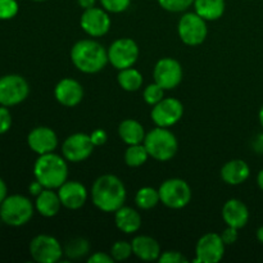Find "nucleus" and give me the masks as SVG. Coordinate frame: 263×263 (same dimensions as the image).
Here are the masks:
<instances>
[{
  "label": "nucleus",
  "mask_w": 263,
  "mask_h": 263,
  "mask_svg": "<svg viewBox=\"0 0 263 263\" xmlns=\"http://www.w3.org/2000/svg\"><path fill=\"white\" fill-rule=\"evenodd\" d=\"M91 200L102 212H116L125 204V185L115 175H103L92 184Z\"/></svg>",
  "instance_id": "obj_1"
},
{
  "label": "nucleus",
  "mask_w": 263,
  "mask_h": 263,
  "mask_svg": "<svg viewBox=\"0 0 263 263\" xmlns=\"http://www.w3.org/2000/svg\"><path fill=\"white\" fill-rule=\"evenodd\" d=\"M71 61L79 71L84 73H98L108 61V50L94 40H80L72 46Z\"/></svg>",
  "instance_id": "obj_2"
},
{
  "label": "nucleus",
  "mask_w": 263,
  "mask_h": 263,
  "mask_svg": "<svg viewBox=\"0 0 263 263\" xmlns=\"http://www.w3.org/2000/svg\"><path fill=\"white\" fill-rule=\"evenodd\" d=\"M33 176L45 189H59L68 179L66 158L54 152L39 156L33 164Z\"/></svg>",
  "instance_id": "obj_3"
},
{
  "label": "nucleus",
  "mask_w": 263,
  "mask_h": 263,
  "mask_svg": "<svg viewBox=\"0 0 263 263\" xmlns=\"http://www.w3.org/2000/svg\"><path fill=\"white\" fill-rule=\"evenodd\" d=\"M144 145L149 157L159 162H167L174 158L179 149V143L174 134L167 127H159L149 131L144 139Z\"/></svg>",
  "instance_id": "obj_4"
},
{
  "label": "nucleus",
  "mask_w": 263,
  "mask_h": 263,
  "mask_svg": "<svg viewBox=\"0 0 263 263\" xmlns=\"http://www.w3.org/2000/svg\"><path fill=\"white\" fill-rule=\"evenodd\" d=\"M35 205L25 195H8L0 204V220L8 226L20 228L30 222Z\"/></svg>",
  "instance_id": "obj_5"
},
{
  "label": "nucleus",
  "mask_w": 263,
  "mask_h": 263,
  "mask_svg": "<svg viewBox=\"0 0 263 263\" xmlns=\"http://www.w3.org/2000/svg\"><path fill=\"white\" fill-rule=\"evenodd\" d=\"M30 85L20 74H5L0 77V105L14 107L27 99Z\"/></svg>",
  "instance_id": "obj_6"
},
{
  "label": "nucleus",
  "mask_w": 263,
  "mask_h": 263,
  "mask_svg": "<svg viewBox=\"0 0 263 263\" xmlns=\"http://www.w3.org/2000/svg\"><path fill=\"white\" fill-rule=\"evenodd\" d=\"M161 203L171 210H181L192 200V189L182 179H168L159 186Z\"/></svg>",
  "instance_id": "obj_7"
},
{
  "label": "nucleus",
  "mask_w": 263,
  "mask_h": 263,
  "mask_svg": "<svg viewBox=\"0 0 263 263\" xmlns=\"http://www.w3.org/2000/svg\"><path fill=\"white\" fill-rule=\"evenodd\" d=\"M177 32L184 44L189 46H197L204 43L207 37V21L195 12L185 13L179 21Z\"/></svg>",
  "instance_id": "obj_8"
},
{
  "label": "nucleus",
  "mask_w": 263,
  "mask_h": 263,
  "mask_svg": "<svg viewBox=\"0 0 263 263\" xmlns=\"http://www.w3.org/2000/svg\"><path fill=\"white\" fill-rule=\"evenodd\" d=\"M138 58L139 46L133 39H118L113 41L108 49V61L118 71L133 67Z\"/></svg>",
  "instance_id": "obj_9"
},
{
  "label": "nucleus",
  "mask_w": 263,
  "mask_h": 263,
  "mask_svg": "<svg viewBox=\"0 0 263 263\" xmlns=\"http://www.w3.org/2000/svg\"><path fill=\"white\" fill-rule=\"evenodd\" d=\"M30 254L39 263H55L61 261L64 253L61 243L54 236L40 234L31 240Z\"/></svg>",
  "instance_id": "obj_10"
},
{
  "label": "nucleus",
  "mask_w": 263,
  "mask_h": 263,
  "mask_svg": "<svg viewBox=\"0 0 263 263\" xmlns=\"http://www.w3.org/2000/svg\"><path fill=\"white\" fill-rule=\"evenodd\" d=\"M184 116V105L175 98H163L159 103L153 105L151 117L159 127H171L176 125Z\"/></svg>",
  "instance_id": "obj_11"
},
{
  "label": "nucleus",
  "mask_w": 263,
  "mask_h": 263,
  "mask_svg": "<svg viewBox=\"0 0 263 263\" xmlns=\"http://www.w3.org/2000/svg\"><path fill=\"white\" fill-rule=\"evenodd\" d=\"M94 144H92L90 135L86 134H72L71 136L66 139L62 144V154L66 158V161L72 163H79L85 161L91 156L94 151Z\"/></svg>",
  "instance_id": "obj_12"
},
{
  "label": "nucleus",
  "mask_w": 263,
  "mask_h": 263,
  "mask_svg": "<svg viewBox=\"0 0 263 263\" xmlns=\"http://www.w3.org/2000/svg\"><path fill=\"white\" fill-rule=\"evenodd\" d=\"M225 243L221 239L220 234L208 233L204 234L198 240L195 247L197 258L194 262L198 263H217L223 258L225 254Z\"/></svg>",
  "instance_id": "obj_13"
},
{
  "label": "nucleus",
  "mask_w": 263,
  "mask_h": 263,
  "mask_svg": "<svg viewBox=\"0 0 263 263\" xmlns=\"http://www.w3.org/2000/svg\"><path fill=\"white\" fill-rule=\"evenodd\" d=\"M154 82L164 90H172L179 86L182 80L181 64L174 58H162L156 63L153 71Z\"/></svg>",
  "instance_id": "obj_14"
},
{
  "label": "nucleus",
  "mask_w": 263,
  "mask_h": 263,
  "mask_svg": "<svg viewBox=\"0 0 263 263\" xmlns=\"http://www.w3.org/2000/svg\"><path fill=\"white\" fill-rule=\"evenodd\" d=\"M81 27L91 37L104 36L110 28V17L104 8L92 7L85 9L81 15Z\"/></svg>",
  "instance_id": "obj_15"
},
{
  "label": "nucleus",
  "mask_w": 263,
  "mask_h": 263,
  "mask_svg": "<svg viewBox=\"0 0 263 263\" xmlns=\"http://www.w3.org/2000/svg\"><path fill=\"white\" fill-rule=\"evenodd\" d=\"M27 144L32 152L39 156L53 153L58 146V136L50 127L39 126L32 128L27 136Z\"/></svg>",
  "instance_id": "obj_16"
},
{
  "label": "nucleus",
  "mask_w": 263,
  "mask_h": 263,
  "mask_svg": "<svg viewBox=\"0 0 263 263\" xmlns=\"http://www.w3.org/2000/svg\"><path fill=\"white\" fill-rule=\"evenodd\" d=\"M58 195L61 198L62 205L72 211L84 207L87 200L86 187L79 181H68L67 180L58 189Z\"/></svg>",
  "instance_id": "obj_17"
},
{
  "label": "nucleus",
  "mask_w": 263,
  "mask_h": 263,
  "mask_svg": "<svg viewBox=\"0 0 263 263\" xmlns=\"http://www.w3.org/2000/svg\"><path fill=\"white\" fill-rule=\"evenodd\" d=\"M57 102L64 107H74L81 103L84 98V89L81 84L73 79H63L57 84L54 89Z\"/></svg>",
  "instance_id": "obj_18"
},
{
  "label": "nucleus",
  "mask_w": 263,
  "mask_h": 263,
  "mask_svg": "<svg viewBox=\"0 0 263 263\" xmlns=\"http://www.w3.org/2000/svg\"><path fill=\"white\" fill-rule=\"evenodd\" d=\"M222 218L226 225L239 230L248 223V207L239 199L228 200L222 208Z\"/></svg>",
  "instance_id": "obj_19"
},
{
  "label": "nucleus",
  "mask_w": 263,
  "mask_h": 263,
  "mask_svg": "<svg viewBox=\"0 0 263 263\" xmlns=\"http://www.w3.org/2000/svg\"><path fill=\"white\" fill-rule=\"evenodd\" d=\"M251 176V168L243 159H231L221 168V179L229 185H240Z\"/></svg>",
  "instance_id": "obj_20"
},
{
  "label": "nucleus",
  "mask_w": 263,
  "mask_h": 263,
  "mask_svg": "<svg viewBox=\"0 0 263 263\" xmlns=\"http://www.w3.org/2000/svg\"><path fill=\"white\" fill-rule=\"evenodd\" d=\"M133 253L141 261H156L161 256V247L156 239L146 235H138L131 241Z\"/></svg>",
  "instance_id": "obj_21"
},
{
  "label": "nucleus",
  "mask_w": 263,
  "mask_h": 263,
  "mask_svg": "<svg viewBox=\"0 0 263 263\" xmlns=\"http://www.w3.org/2000/svg\"><path fill=\"white\" fill-rule=\"evenodd\" d=\"M62 207L61 198L58 192L54 189H44L40 194L36 197L35 210L44 217H54L59 213Z\"/></svg>",
  "instance_id": "obj_22"
},
{
  "label": "nucleus",
  "mask_w": 263,
  "mask_h": 263,
  "mask_svg": "<svg viewBox=\"0 0 263 263\" xmlns=\"http://www.w3.org/2000/svg\"><path fill=\"white\" fill-rule=\"evenodd\" d=\"M115 222L118 230L125 234H134L140 230L141 216L131 207H122L115 212Z\"/></svg>",
  "instance_id": "obj_23"
},
{
  "label": "nucleus",
  "mask_w": 263,
  "mask_h": 263,
  "mask_svg": "<svg viewBox=\"0 0 263 263\" xmlns=\"http://www.w3.org/2000/svg\"><path fill=\"white\" fill-rule=\"evenodd\" d=\"M118 134H120V138L127 145L144 143V139H145L146 135L143 125L139 121L131 120V118H127V120L122 121L120 123V126H118Z\"/></svg>",
  "instance_id": "obj_24"
},
{
  "label": "nucleus",
  "mask_w": 263,
  "mask_h": 263,
  "mask_svg": "<svg viewBox=\"0 0 263 263\" xmlns=\"http://www.w3.org/2000/svg\"><path fill=\"white\" fill-rule=\"evenodd\" d=\"M225 0H194L197 14L205 21H216L225 13Z\"/></svg>",
  "instance_id": "obj_25"
},
{
  "label": "nucleus",
  "mask_w": 263,
  "mask_h": 263,
  "mask_svg": "<svg viewBox=\"0 0 263 263\" xmlns=\"http://www.w3.org/2000/svg\"><path fill=\"white\" fill-rule=\"evenodd\" d=\"M117 81L126 91H138L143 86V74L138 69L130 67L118 72Z\"/></svg>",
  "instance_id": "obj_26"
},
{
  "label": "nucleus",
  "mask_w": 263,
  "mask_h": 263,
  "mask_svg": "<svg viewBox=\"0 0 263 263\" xmlns=\"http://www.w3.org/2000/svg\"><path fill=\"white\" fill-rule=\"evenodd\" d=\"M161 202L159 198V192L154 187L144 186L138 190L135 195V203L140 210H152Z\"/></svg>",
  "instance_id": "obj_27"
},
{
  "label": "nucleus",
  "mask_w": 263,
  "mask_h": 263,
  "mask_svg": "<svg viewBox=\"0 0 263 263\" xmlns=\"http://www.w3.org/2000/svg\"><path fill=\"white\" fill-rule=\"evenodd\" d=\"M149 153L145 145L141 144H134L128 145L125 152V162L128 167H140L148 161Z\"/></svg>",
  "instance_id": "obj_28"
},
{
  "label": "nucleus",
  "mask_w": 263,
  "mask_h": 263,
  "mask_svg": "<svg viewBox=\"0 0 263 263\" xmlns=\"http://www.w3.org/2000/svg\"><path fill=\"white\" fill-rule=\"evenodd\" d=\"M90 251V244L84 238H73L66 244L64 254L69 259H80L87 256Z\"/></svg>",
  "instance_id": "obj_29"
},
{
  "label": "nucleus",
  "mask_w": 263,
  "mask_h": 263,
  "mask_svg": "<svg viewBox=\"0 0 263 263\" xmlns=\"http://www.w3.org/2000/svg\"><path fill=\"white\" fill-rule=\"evenodd\" d=\"M131 254H134L133 246H131V243H128V241L118 240L116 241L112 246V248H110V256L113 257L115 261H126Z\"/></svg>",
  "instance_id": "obj_30"
},
{
  "label": "nucleus",
  "mask_w": 263,
  "mask_h": 263,
  "mask_svg": "<svg viewBox=\"0 0 263 263\" xmlns=\"http://www.w3.org/2000/svg\"><path fill=\"white\" fill-rule=\"evenodd\" d=\"M143 97L146 104L156 105L157 103H159L164 98V89L161 85L154 82V84L148 85V86L144 89Z\"/></svg>",
  "instance_id": "obj_31"
},
{
  "label": "nucleus",
  "mask_w": 263,
  "mask_h": 263,
  "mask_svg": "<svg viewBox=\"0 0 263 263\" xmlns=\"http://www.w3.org/2000/svg\"><path fill=\"white\" fill-rule=\"evenodd\" d=\"M158 4L167 12L180 13L189 9L194 4V0H158Z\"/></svg>",
  "instance_id": "obj_32"
},
{
  "label": "nucleus",
  "mask_w": 263,
  "mask_h": 263,
  "mask_svg": "<svg viewBox=\"0 0 263 263\" xmlns=\"http://www.w3.org/2000/svg\"><path fill=\"white\" fill-rule=\"evenodd\" d=\"M18 10L17 0H0V21L12 20L17 15Z\"/></svg>",
  "instance_id": "obj_33"
},
{
  "label": "nucleus",
  "mask_w": 263,
  "mask_h": 263,
  "mask_svg": "<svg viewBox=\"0 0 263 263\" xmlns=\"http://www.w3.org/2000/svg\"><path fill=\"white\" fill-rule=\"evenodd\" d=\"M102 7L109 13H122L130 7L131 0H100Z\"/></svg>",
  "instance_id": "obj_34"
},
{
  "label": "nucleus",
  "mask_w": 263,
  "mask_h": 263,
  "mask_svg": "<svg viewBox=\"0 0 263 263\" xmlns=\"http://www.w3.org/2000/svg\"><path fill=\"white\" fill-rule=\"evenodd\" d=\"M159 263H186L187 259L185 258L184 254L177 251H166L161 253L158 258Z\"/></svg>",
  "instance_id": "obj_35"
},
{
  "label": "nucleus",
  "mask_w": 263,
  "mask_h": 263,
  "mask_svg": "<svg viewBox=\"0 0 263 263\" xmlns=\"http://www.w3.org/2000/svg\"><path fill=\"white\" fill-rule=\"evenodd\" d=\"M12 115H10L8 107L0 105V135L7 134L12 127Z\"/></svg>",
  "instance_id": "obj_36"
},
{
  "label": "nucleus",
  "mask_w": 263,
  "mask_h": 263,
  "mask_svg": "<svg viewBox=\"0 0 263 263\" xmlns=\"http://www.w3.org/2000/svg\"><path fill=\"white\" fill-rule=\"evenodd\" d=\"M220 236L221 239H222L223 243H225V246H231V244H234L238 240V229L228 226V228L220 234Z\"/></svg>",
  "instance_id": "obj_37"
},
{
  "label": "nucleus",
  "mask_w": 263,
  "mask_h": 263,
  "mask_svg": "<svg viewBox=\"0 0 263 263\" xmlns=\"http://www.w3.org/2000/svg\"><path fill=\"white\" fill-rule=\"evenodd\" d=\"M90 138H91V141L92 144H94V146L104 145L108 140L107 133H105L104 130H102V128H97V130L92 131V133L90 134Z\"/></svg>",
  "instance_id": "obj_38"
},
{
  "label": "nucleus",
  "mask_w": 263,
  "mask_h": 263,
  "mask_svg": "<svg viewBox=\"0 0 263 263\" xmlns=\"http://www.w3.org/2000/svg\"><path fill=\"white\" fill-rule=\"evenodd\" d=\"M113 261H115L113 257L110 254L104 253V252H97L87 258L89 263H112Z\"/></svg>",
  "instance_id": "obj_39"
},
{
  "label": "nucleus",
  "mask_w": 263,
  "mask_h": 263,
  "mask_svg": "<svg viewBox=\"0 0 263 263\" xmlns=\"http://www.w3.org/2000/svg\"><path fill=\"white\" fill-rule=\"evenodd\" d=\"M44 189H45V187H44L43 185L37 181V180H35V181L31 182L30 186H28V192H30L32 195H35V197H37V195L40 194Z\"/></svg>",
  "instance_id": "obj_40"
},
{
  "label": "nucleus",
  "mask_w": 263,
  "mask_h": 263,
  "mask_svg": "<svg viewBox=\"0 0 263 263\" xmlns=\"http://www.w3.org/2000/svg\"><path fill=\"white\" fill-rule=\"evenodd\" d=\"M253 148L257 153L263 154V134L257 135V138L253 141Z\"/></svg>",
  "instance_id": "obj_41"
},
{
  "label": "nucleus",
  "mask_w": 263,
  "mask_h": 263,
  "mask_svg": "<svg viewBox=\"0 0 263 263\" xmlns=\"http://www.w3.org/2000/svg\"><path fill=\"white\" fill-rule=\"evenodd\" d=\"M8 197V187L7 184H5L4 180L0 177V204H2L3 200Z\"/></svg>",
  "instance_id": "obj_42"
},
{
  "label": "nucleus",
  "mask_w": 263,
  "mask_h": 263,
  "mask_svg": "<svg viewBox=\"0 0 263 263\" xmlns=\"http://www.w3.org/2000/svg\"><path fill=\"white\" fill-rule=\"evenodd\" d=\"M77 3H79L80 7L84 8V9H89V8L95 7L97 0H77Z\"/></svg>",
  "instance_id": "obj_43"
},
{
  "label": "nucleus",
  "mask_w": 263,
  "mask_h": 263,
  "mask_svg": "<svg viewBox=\"0 0 263 263\" xmlns=\"http://www.w3.org/2000/svg\"><path fill=\"white\" fill-rule=\"evenodd\" d=\"M257 185H258L259 189L263 192V168L258 172V175H257Z\"/></svg>",
  "instance_id": "obj_44"
},
{
  "label": "nucleus",
  "mask_w": 263,
  "mask_h": 263,
  "mask_svg": "<svg viewBox=\"0 0 263 263\" xmlns=\"http://www.w3.org/2000/svg\"><path fill=\"white\" fill-rule=\"evenodd\" d=\"M257 239H258L259 243L263 246V226H261V228L257 230Z\"/></svg>",
  "instance_id": "obj_45"
},
{
  "label": "nucleus",
  "mask_w": 263,
  "mask_h": 263,
  "mask_svg": "<svg viewBox=\"0 0 263 263\" xmlns=\"http://www.w3.org/2000/svg\"><path fill=\"white\" fill-rule=\"evenodd\" d=\"M258 117H259V123H261V126H262V128H263V105L261 107V109H259Z\"/></svg>",
  "instance_id": "obj_46"
},
{
  "label": "nucleus",
  "mask_w": 263,
  "mask_h": 263,
  "mask_svg": "<svg viewBox=\"0 0 263 263\" xmlns=\"http://www.w3.org/2000/svg\"><path fill=\"white\" fill-rule=\"evenodd\" d=\"M32 2H36V3H41V2H46V0H32Z\"/></svg>",
  "instance_id": "obj_47"
}]
</instances>
